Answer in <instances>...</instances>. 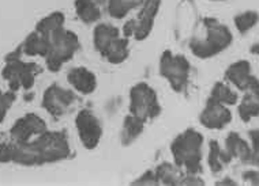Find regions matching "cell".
Segmentation results:
<instances>
[{"instance_id":"12","label":"cell","mask_w":259,"mask_h":186,"mask_svg":"<svg viewBox=\"0 0 259 186\" xmlns=\"http://www.w3.org/2000/svg\"><path fill=\"white\" fill-rule=\"evenodd\" d=\"M44 132H47L45 121L34 113H27L14 124L10 131V135L14 143L21 144V143L30 142V139L34 136H40L41 133Z\"/></svg>"},{"instance_id":"9","label":"cell","mask_w":259,"mask_h":186,"mask_svg":"<svg viewBox=\"0 0 259 186\" xmlns=\"http://www.w3.org/2000/svg\"><path fill=\"white\" fill-rule=\"evenodd\" d=\"M160 9V0H145L138 17L130 19L124 25V37H134L135 40H145L152 31L154 19Z\"/></svg>"},{"instance_id":"17","label":"cell","mask_w":259,"mask_h":186,"mask_svg":"<svg viewBox=\"0 0 259 186\" xmlns=\"http://www.w3.org/2000/svg\"><path fill=\"white\" fill-rule=\"evenodd\" d=\"M104 0H76L75 10L82 22L93 23L101 17V3Z\"/></svg>"},{"instance_id":"11","label":"cell","mask_w":259,"mask_h":186,"mask_svg":"<svg viewBox=\"0 0 259 186\" xmlns=\"http://www.w3.org/2000/svg\"><path fill=\"white\" fill-rule=\"evenodd\" d=\"M76 129L79 135L80 143L83 144L88 150H93L99 146L101 136H103V129L100 125L97 117L88 109H83L78 113L75 118Z\"/></svg>"},{"instance_id":"19","label":"cell","mask_w":259,"mask_h":186,"mask_svg":"<svg viewBox=\"0 0 259 186\" xmlns=\"http://www.w3.org/2000/svg\"><path fill=\"white\" fill-rule=\"evenodd\" d=\"M240 117L244 121H250L259 114V89L248 90V93L239 106Z\"/></svg>"},{"instance_id":"13","label":"cell","mask_w":259,"mask_h":186,"mask_svg":"<svg viewBox=\"0 0 259 186\" xmlns=\"http://www.w3.org/2000/svg\"><path fill=\"white\" fill-rule=\"evenodd\" d=\"M231 118H232L231 111L223 103L217 102L213 98L207 101L206 107L201 114V122L210 129L223 128L228 124Z\"/></svg>"},{"instance_id":"15","label":"cell","mask_w":259,"mask_h":186,"mask_svg":"<svg viewBox=\"0 0 259 186\" xmlns=\"http://www.w3.org/2000/svg\"><path fill=\"white\" fill-rule=\"evenodd\" d=\"M68 83L80 94H92L97 87V80L93 72L86 68H72L67 74Z\"/></svg>"},{"instance_id":"22","label":"cell","mask_w":259,"mask_h":186,"mask_svg":"<svg viewBox=\"0 0 259 186\" xmlns=\"http://www.w3.org/2000/svg\"><path fill=\"white\" fill-rule=\"evenodd\" d=\"M156 177L157 181H161L166 185L182 183V179H184L179 167L170 163H162L161 166H158V168L156 170Z\"/></svg>"},{"instance_id":"18","label":"cell","mask_w":259,"mask_h":186,"mask_svg":"<svg viewBox=\"0 0 259 186\" xmlns=\"http://www.w3.org/2000/svg\"><path fill=\"white\" fill-rule=\"evenodd\" d=\"M145 122L146 121L139 118L137 115H127L124 120V124H123V131H121V143L124 146H128L133 142H135L139 135L143 132Z\"/></svg>"},{"instance_id":"23","label":"cell","mask_w":259,"mask_h":186,"mask_svg":"<svg viewBox=\"0 0 259 186\" xmlns=\"http://www.w3.org/2000/svg\"><path fill=\"white\" fill-rule=\"evenodd\" d=\"M63 26H64V15L62 13H54L45 17L44 19H41L40 22L37 23L36 30L42 34L51 36L54 31L62 29Z\"/></svg>"},{"instance_id":"10","label":"cell","mask_w":259,"mask_h":186,"mask_svg":"<svg viewBox=\"0 0 259 186\" xmlns=\"http://www.w3.org/2000/svg\"><path fill=\"white\" fill-rule=\"evenodd\" d=\"M75 102V94L70 90L63 89L58 84L50 86L45 90L44 97H42V107L55 117L66 114Z\"/></svg>"},{"instance_id":"7","label":"cell","mask_w":259,"mask_h":186,"mask_svg":"<svg viewBox=\"0 0 259 186\" xmlns=\"http://www.w3.org/2000/svg\"><path fill=\"white\" fill-rule=\"evenodd\" d=\"M161 107L157 101L154 90L146 83H139L131 89L130 93V113L142 120L156 118L160 114Z\"/></svg>"},{"instance_id":"25","label":"cell","mask_w":259,"mask_h":186,"mask_svg":"<svg viewBox=\"0 0 259 186\" xmlns=\"http://www.w3.org/2000/svg\"><path fill=\"white\" fill-rule=\"evenodd\" d=\"M210 98H213L217 102L223 103V105H233L237 99V97L235 95L232 90L223 83L215 84L214 89L211 91V97Z\"/></svg>"},{"instance_id":"27","label":"cell","mask_w":259,"mask_h":186,"mask_svg":"<svg viewBox=\"0 0 259 186\" xmlns=\"http://www.w3.org/2000/svg\"><path fill=\"white\" fill-rule=\"evenodd\" d=\"M15 101V93L10 90L9 93L0 94V122H3L7 110H9L13 102Z\"/></svg>"},{"instance_id":"30","label":"cell","mask_w":259,"mask_h":186,"mask_svg":"<svg viewBox=\"0 0 259 186\" xmlns=\"http://www.w3.org/2000/svg\"><path fill=\"white\" fill-rule=\"evenodd\" d=\"M0 94H2V91H0Z\"/></svg>"},{"instance_id":"1","label":"cell","mask_w":259,"mask_h":186,"mask_svg":"<svg viewBox=\"0 0 259 186\" xmlns=\"http://www.w3.org/2000/svg\"><path fill=\"white\" fill-rule=\"evenodd\" d=\"M70 155V144L63 132H44L34 140L15 143L13 162L22 166H38L66 159Z\"/></svg>"},{"instance_id":"5","label":"cell","mask_w":259,"mask_h":186,"mask_svg":"<svg viewBox=\"0 0 259 186\" xmlns=\"http://www.w3.org/2000/svg\"><path fill=\"white\" fill-rule=\"evenodd\" d=\"M79 48L76 34L64 27L54 31L50 36V49L45 56L47 67L52 72H58L64 63L70 61Z\"/></svg>"},{"instance_id":"21","label":"cell","mask_w":259,"mask_h":186,"mask_svg":"<svg viewBox=\"0 0 259 186\" xmlns=\"http://www.w3.org/2000/svg\"><path fill=\"white\" fill-rule=\"evenodd\" d=\"M145 0H109L108 2V11L111 17L116 19L124 18L125 15L138 6H142Z\"/></svg>"},{"instance_id":"8","label":"cell","mask_w":259,"mask_h":186,"mask_svg":"<svg viewBox=\"0 0 259 186\" xmlns=\"http://www.w3.org/2000/svg\"><path fill=\"white\" fill-rule=\"evenodd\" d=\"M160 72L175 91L182 93L186 90L190 76V64L184 56L165 52L161 57Z\"/></svg>"},{"instance_id":"4","label":"cell","mask_w":259,"mask_h":186,"mask_svg":"<svg viewBox=\"0 0 259 186\" xmlns=\"http://www.w3.org/2000/svg\"><path fill=\"white\" fill-rule=\"evenodd\" d=\"M206 36L194 38L190 42V49L195 56L207 58L223 52L232 42V33L228 27L220 25L215 19H206Z\"/></svg>"},{"instance_id":"24","label":"cell","mask_w":259,"mask_h":186,"mask_svg":"<svg viewBox=\"0 0 259 186\" xmlns=\"http://www.w3.org/2000/svg\"><path fill=\"white\" fill-rule=\"evenodd\" d=\"M232 159L228 152H224L220 150L219 144L215 142L210 143L209 151V166L213 171H220L223 168V164Z\"/></svg>"},{"instance_id":"2","label":"cell","mask_w":259,"mask_h":186,"mask_svg":"<svg viewBox=\"0 0 259 186\" xmlns=\"http://www.w3.org/2000/svg\"><path fill=\"white\" fill-rule=\"evenodd\" d=\"M202 139L201 133L188 129L179 135L172 143V155L175 158L176 166L183 168L188 175H195L201 173L202 166Z\"/></svg>"},{"instance_id":"14","label":"cell","mask_w":259,"mask_h":186,"mask_svg":"<svg viewBox=\"0 0 259 186\" xmlns=\"http://www.w3.org/2000/svg\"><path fill=\"white\" fill-rule=\"evenodd\" d=\"M251 67L247 61L235 63L227 70V78L240 90L259 89L258 80L251 75Z\"/></svg>"},{"instance_id":"29","label":"cell","mask_w":259,"mask_h":186,"mask_svg":"<svg viewBox=\"0 0 259 186\" xmlns=\"http://www.w3.org/2000/svg\"><path fill=\"white\" fill-rule=\"evenodd\" d=\"M252 139V150H251L250 162L259 164V131H252L250 133Z\"/></svg>"},{"instance_id":"28","label":"cell","mask_w":259,"mask_h":186,"mask_svg":"<svg viewBox=\"0 0 259 186\" xmlns=\"http://www.w3.org/2000/svg\"><path fill=\"white\" fill-rule=\"evenodd\" d=\"M14 151H15V143H2L0 144V162L2 163L13 162Z\"/></svg>"},{"instance_id":"6","label":"cell","mask_w":259,"mask_h":186,"mask_svg":"<svg viewBox=\"0 0 259 186\" xmlns=\"http://www.w3.org/2000/svg\"><path fill=\"white\" fill-rule=\"evenodd\" d=\"M22 52L19 48L14 54H11L7 60V64L3 68V78L9 82V87L11 91H18L21 87L29 90L33 87L36 76L41 72V68L36 63L21 61L18 54Z\"/></svg>"},{"instance_id":"3","label":"cell","mask_w":259,"mask_h":186,"mask_svg":"<svg viewBox=\"0 0 259 186\" xmlns=\"http://www.w3.org/2000/svg\"><path fill=\"white\" fill-rule=\"evenodd\" d=\"M93 41L96 50L112 64L123 63L128 57V38H121L117 27L108 23L96 26Z\"/></svg>"},{"instance_id":"20","label":"cell","mask_w":259,"mask_h":186,"mask_svg":"<svg viewBox=\"0 0 259 186\" xmlns=\"http://www.w3.org/2000/svg\"><path fill=\"white\" fill-rule=\"evenodd\" d=\"M227 152H228L231 158L237 156V158H240L244 162H250L251 148L244 140H241L235 133H232L227 139Z\"/></svg>"},{"instance_id":"26","label":"cell","mask_w":259,"mask_h":186,"mask_svg":"<svg viewBox=\"0 0 259 186\" xmlns=\"http://www.w3.org/2000/svg\"><path fill=\"white\" fill-rule=\"evenodd\" d=\"M258 14L254 13V11H247V13L237 15L236 18H235V25H236L237 30L241 31V33H246V31L251 30L258 23Z\"/></svg>"},{"instance_id":"16","label":"cell","mask_w":259,"mask_h":186,"mask_svg":"<svg viewBox=\"0 0 259 186\" xmlns=\"http://www.w3.org/2000/svg\"><path fill=\"white\" fill-rule=\"evenodd\" d=\"M22 52L27 56H42L45 57L50 49V36L42 34L40 31H34L27 37L26 41L21 46Z\"/></svg>"}]
</instances>
